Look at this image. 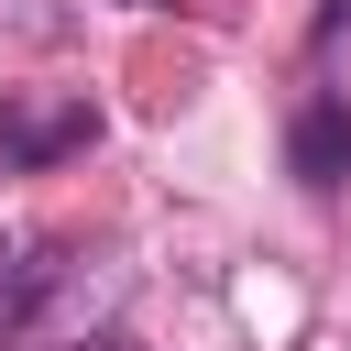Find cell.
Segmentation results:
<instances>
[{
  "mask_svg": "<svg viewBox=\"0 0 351 351\" xmlns=\"http://www.w3.org/2000/svg\"><path fill=\"white\" fill-rule=\"evenodd\" d=\"M99 143V110L66 99V88H0V176H33L55 154Z\"/></svg>",
  "mask_w": 351,
  "mask_h": 351,
  "instance_id": "obj_1",
  "label": "cell"
},
{
  "mask_svg": "<svg viewBox=\"0 0 351 351\" xmlns=\"http://www.w3.org/2000/svg\"><path fill=\"white\" fill-rule=\"evenodd\" d=\"M55 285H66V252L55 241H0V351L33 340V318L55 307Z\"/></svg>",
  "mask_w": 351,
  "mask_h": 351,
  "instance_id": "obj_2",
  "label": "cell"
},
{
  "mask_svg": "<svg viewBox=\"0 0 351 351\" xmlns=\"http://www.w3.org/2000/svg\"><path fill=\"white\" fill-rule=\"evenodd\" d=\"M296 176H307V186H340V176H351V110H340V99H307V110H296Z\"/></svg>",
  "mask_w": 351,
  "mask_h": 351,
  "instance_id": "obj_3",
  "label": "cell"
},
{
  "mask_svg": "<svg viewBox=\"0 0 351 351\" xmlns=\"http://www.w3.org/2000/svg\"><path fill=\"white\" fill-rule=\"evenodd\" d=\"M66 351H143V340H121V329H99V340H66Z\"/></svg>",
  "mask_w": 351,
  "mask_h": 351,
  "instance_id": "obj_4",
  "label": "cell"
}]
</instances>
